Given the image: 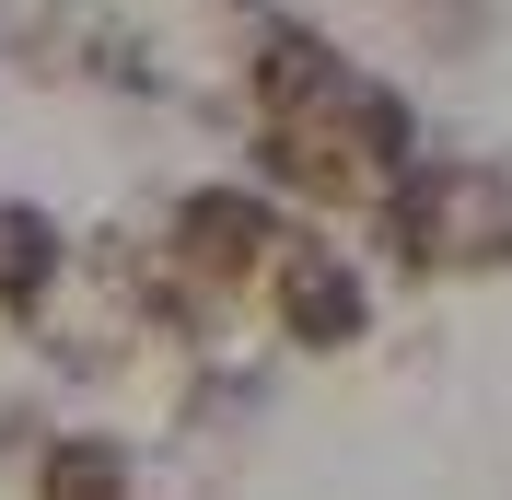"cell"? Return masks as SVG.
Masks as SVG:
<instances>
[{"mask_svg":"<svg viewBox=\"0 0 512 500\" xmlns=\"http://www.w3.org/2000/svg\"><path fill=\"white\" fill-rule=\"evenodd\" d=\"M47 256H59V233H47V221H35V210H0V291H12V314L47 291Z\"/></svg>","mask_w":512,"mask_h":500,"instance_id":"6","label":"cell"},{"mask_svg":"<svg viewBox=\"0 0 512 500\" xmlns=\"http://www.w3.org/2000/svg\"><path fill=\"white\" fill-rule=\"evenodd\" d=\"M175 233H187V256L210 268V280H233V268H245V256L268 245V198H245V187H210V198H187V221H175Z\"/></svg>","mask_w":512,"mask_h":500,"instance_id":"3","label":"cell"},{"mask_svg":"<svg viewBox=\"0 0 512 500\" xmlns=\"http://www.w3.org/2000/svg\"><path fill=\"white\" fill-rule=\"evenodd\" d=\"M280 326L303 349H350L361 338V280L338 268V256H291L280 268Z\"/></svg>","mask_w":512,"mask_h":500,"instance_id":"2","label":"cell"},{"mask_svg":"<svg viewBox=\"0 0 512 500\" xmlns=\"http://www.w3.org/2000/svg\"><path fill=\"white\" fill-rule=\"evenodd\" d=\"M256 94H268V105H280V117H291V105L338 94V59H326L315 35H280V47H268V70H256Z\"/></svg>","mask_w":512,"mask_h":500,"instance_id":"5","label":"cell"},{"mask_svg":"<svg viewBox=\"0 0 512 500\" xmlns=\"http://www.w3.org/2000/svg\"><path fill=\"white\" fill-rule=\"evenodd\" d=\"M384 245L408 256V268H431V256H512V187L489 163H431V175L396 187Z\"/></svg>","mask_w":512,"mask_h":500,"instance_id":"1","label":"cell"},{"mask_svg":"<svg viewBox=\"0 0 512 500\" xmlns=\"http://www.w3.org/2000/svg\"><path fill=\"white\" fill-rule=\"evenodd\" d=\"M35 500H128V454L117 442H59L35 466Z\"/></svg>","mask_w":512,"mask_h":500,"instance_id":"4","label":"cell"}]
</instances>
